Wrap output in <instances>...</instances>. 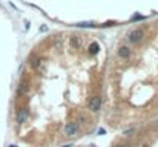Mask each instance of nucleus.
I'll return each instance as SVG.
<instances>
[{
  "label": "nucleus",
  "instance_id": "20e7f679",
  "mask_svg": "<svg viewBox=\"0 0 158 147\" xmlns=\"http://www.w3.org/2000/svg\"><path fill=\"white\" fill-rule=\"evenodd\" d=\"M78 132V124L77 123H68L64 126V135L66 137H74Z\"/></svg>",
  "mask_w": 158,
  "mask_h": 147
},
{
  "label": "nucleus",
  "instance_id": "1a4fd4ad",
  "mask_svg": "<svg viewBox=\"0 0 158 147\" xmlns=\"http://www.w3.org/2000/svg\"><path fill=\"white\" fill-rule=\"evenodd\" d=\"M71 46L74 49H78L80 43H78V39H77V37H71Z\"/></svg>",
  "mask_w": 158,
  "mask_h": 147
},
{
  "label": "nucleus",
  "instance_id": "0eeeda50",
  "mask_svg": "<svg viewBox=\"0 0 158 147\" xmlns=\"http://www.w3.org/2000/svg\"><path fill=\"white\" fill-rule=\"evenodd\" d=\"M98 51H100V46H98V43H91V46H89V54H98Z\"/></svg>",
  "mask_w": 158,
  "mask_h": 147
},
{
  "label": "nucleus",
  "instance_id": "4468645a",
  "mask_svg": "<svg viewBox=\"0 0 158 147\" xmlns=\"http://www.w3.org/2000/svg\"><path fill=\"white\" fill-rule=\"evenodd\" d=\"M9 147H17V146H15V144H11V146H9Z\"/></svg>",
  "mask_w": 158,
  "mask_h": 147
},
{
  "label": "nucleus",
  "instance_id": "f257e3e1",
  "mask_svg": "<svg viewBox=\"0 0 158 147\" xmlns=\"http://www.w3.org/2000/svg\"><path fill=\"white\" fill-rule=\"evenodd\" d=\"M88 107L91 112H98L102 109V98L100 97H92L88 103Z\"/></svg>",
  "mask_w": 158,
  "mask_h": 147
},
{
  "label": "nucleus",
  "instance_id": "7ed1b4c3",
  "mask_svg": "<svg viewBox=\"0 0 158 147\" xmlns=\"http://www.w3.org/2000/svg\"><path fill=\"white\" fill-rule=\"evenodd\" d=\"M17 123L19 124H23V123H26L28 121V118H29V110L26 109V107H23V109H20L19 112H17Z\"/></svg>",
  "mask_w": 158,
  "mask_h": 147
},
{
  "label": "nucleus",
  "instance_id": "6e6552de",
  "mask_svg": "<svg viewBox=\"0 0 158 147\" xmlns=\"http://www.w3.org/2000/svg\"><path fill=\"white\" fill-rule=\"evenodd\" d=\"M26 92H28V81H23L19 86V94H26Z\"/></svg>",
  "mask_w": 158,
  "mask_h": 147
},
{
  "label": "nucleus",
  "instance_id": "9d476101",
  "mask_svg": "<svg viewBox=\"0 0 158 147\" xmlns=\"http://www.w3.org/2000/svg\"><path fill=\"white\" fill-rule=\"evenodd\" d=\"M77 26L78 28H91V26H94V23L92 22H81V23H77Z\"/></svg>",
  "mask_w": 158,
  "mask_h": 147
},
{
  "label": "nucleus",
  "instance_id": "39448f33",
  "mask_svg": "<svg viewBox=\"0 0 158 147\" xmlns=\"http://www.w3.org/2000/svg\"><path fill=\"white\" fill-rule=\"evenodd\" d=\"M118 57L120 58H129L131 57V49L127 48V46H121V48L118 49Z\"/></svg>",
  "mask_w": 158,
  "mask_h": 147
},
{
  "label": "nucleus",
  "instance_id": "f03ea898",
  "mask_svg": "<svg viewBox=\"0 0 158 147\" xmlns=\"http://www.w3.org/2000/svg\"><path fill=\"white\" fill-rule=\"evenodd\" d=\"M144 37V32L141 29H134L131 34H129V42L131 43H140Z\"/></svg>",
  "mask_w": 158,
  "mask_h": 147
},
{
  "label": "nucleus",
  "instance_id": "f8f14e48",
  "mask_svg": "<svg viewBox=\"0 0 158 147\" xmlns=\"http://www.w3.org/2000/svg\"><path fill=\"white\" fill-rule=\"evenodd\" d=\"M61 147H72V144H64V146H61Z\"/></svg>",
  "mask_w": 158,
  "mask_h": 147
},
{
  "label": "nucleus",
  "instance_id": "423d86ee",
  "mask_svg": "<svg viewBox=\"0 0 158 147\" xmlns=\"http://www.w3.org/2000/svg\"><path fill=\"white\" fill-rule=\"evenodd\" d=\"M39 64H40V57H37V55L31 57V66H32L34 69H37V67H39Z\"/></svg>",
  "mask_w": 158,
  "mask_h": 147
},
{
  "label": "nucleus",
  "instance_id": "ddd939ff",
  "mask_svg": "<svg viewBox=\"0 0 158 147\" xmlns=\"http://www.w3.org/2000/svg\"><path fill=\"white\" fill-rule=\"evenodd\" d=\"M115 147H127V146H124V144H118V146H115Z\"/></svg>",
  "mask_w": 158,
  "mask_h": 147
},
{
  "label": "nucleus",
  "instance_id": "9b49d317",
  "mask_svg": "<svg viewBox=\"0 0 158 147\" xmlns=\"http://www.w3.org/2000/svg\"><path fill=\"white\" fill-rule=\"evenodd\" d=\"M143 18H144L143 15H135V17H134L132 20H143Z\"/></svg>",
  "mask_w": 158,
  "mask_h": 147
}]
</instances>
